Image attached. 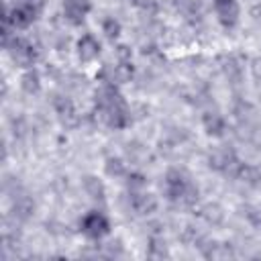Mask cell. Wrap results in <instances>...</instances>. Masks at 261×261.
<instances>
[{
    "mask_svg": "<svg viewBox=\"0 0 261 261\" xmlns=\"http://www.w3.org/2000/svg\"><path fill=\"white\" fill-rule=\"evenodd\" d=\"M251 73H253V77L255 80H259L261 82V57H255V59H251Z\"/></svg>",
    "mask_w": 261,
    "mask_h": 261,
    "instance_id": "31",
    "label": "cell"
},
{
    "mask_svg": "<svg viewBox=\"0 0 261 261\" xmlns=\"http://www.w3.org/2000/svg\"><path fill=\"white\" fill-rule=\"evenodd\" d=\"M124 2L137 6L139 10H143V12H147V14H153V12L159 8V2H157V0H124Z\"/></svg>",
    "mask_w": 261,
    "mask_h": 261,
    "instance_id": "29",
    "label": "cell"
},
{
    "mask_svg": "<svg viewBox=\"0 0 261 261\" xmlns=\"http://www.w3.org/2000/svg\"><path fill=\"white\" fill-rule=\"evenodd\" d=\"M122 255H124V247L118 239L102 245V257H122Z\"/></svg>",
    "mask_w": 261,
    "mask_h": 261,
    "instance_id": "28",
    "label": "cell"
},
{
    "mask_svg": "<svg viewBox=\"0 0 261 261\" xmlns=\"http://www.w3.org/2000/svg\"><path fill=\"white\" fill-rule=\"evenodd\" d=\"M128 204L130 208L135 210V214L139 216H149L157 210V198L155 194L151 192H145V190H135V192H128Z\"/></svg>",
    "mask_w": 261,
    "mask_h": 261,
    "instance_id": "13",
    "label": "cell"
},
{
    "mask_svg": "<svg viewBox=\"0 0 261 261\" xmlns=\"http://www.w3.org/2000/svg\"><path fill=\"white\" fill-rule=\"evenodd\" d=\"M63 20L71 27H80L92 10V0H63Z\"/></svg>",
    "mask_w": 261,
    "mask_h": 261,
    "instance_id": "10",
    "label": "cell"
},
{
    "mask_svg": "<svg viewBox=\"0 0 261 261\" xmlns=\"http://www.w3.org/2000/svg\"><path fill=\"white\" fill-rule=\"evenodd\" d=\"M218 67H220V73H222L230 84L241 82L243 71H245L243 59H241V55H237V53H226V55H222V57L218 59Z\"/></svg>",
    "mask_w": 261,
    "mask_h": 261,
    "instance_id": "14",
    "label": "cell"
},
{
    "mask_svg": "<svg viewBox=\"0 0 261 261\" xmlns=\"http://www.w3.org/2000/svg\"><path fill=\"white\" fill-rule=\"evenodd\" d=\"M251 16H253V20H255V22L261 27V2L253 6V10H251Z\"/></svg>",
    "mask_w": 261,
    "mask_h": 261,
    "instance_id": "32",
    "label": "cell"
},
{
    "mask_svg": "<svg viewBox=\"0 0 261 261\" xmlns=\"http://www.w3.org/2000/svg\"><path fill=\"white\" fill-rule=\"evenodd\" d=\"M188 139H190V135H188V130H186L184 126L169 124V126H165V130H163V141H161V143H163L165 147H169V149H175V147L184 145Z\"/></svg>",
    "mask_w": 261,
    "mask_h": 261,
    "instance_id": "17",
    "label": "cell"
},
{
    "mask_svg": "<svg viewBox=\"0 0 261 261\" xmlns=\"http://www.w3.org/2000/svg\"><path fill=\"white\" fill-rule=\"evenodd\" d=\"M94 114L96 118L114 130H122L133 124V108L126 104L124 96L120 94L118 86L102 84L94 90Z\"/></svg>",
    "mask_w": 261,
    "mask_h": 261,
    "instance_id": "1",
    "label": "cell"
},
{
    "mask_svg": "<svg viewBox=\"0 0 261 261\" xmlns=\"http://www.w3.org/2000/svg\"><path fill=\"white\" fill-rule=\"evenodd\" d=\"M43 8L45 0H16L12 8L4 10V24H10L14 31L29 29L43 12Z\"/></svg>",
    "mask_w": 261,
    "mask_h": 261,
    "instance_id": "3",
    "label": "cell"
},
{
    "mask_svg": "<svg viewBox=\"0 0 261 261\" xmlns=\"http://www.w3.org/2000/svg\"><path fill=\"white\" fill-rule=\"evenodd\" d=\"M212 6H214V14L218 18V22L230 31L239 24L241 20V8H239V2L237 0H212Z\"/></svg>",
    "mask_w": 261,
    "mask_h": 261,
    "instance_id": "9",
    "label": "cell"
},
{
    "mask_svg": "<svg viewBox=\"0 0 261 261\" xmlns=\"http://www.w3.org/2000/svg\"><path fill=\"white\" fill-rule=\"evenodd\" d=\"M82 186H84V192L86 196L92 200V202H104L106 200V188L102 184V179L98 175H86L82 179Z\"/></svg>",
    "mask_w": 261,
    "mask_h": 261,
    "instance_id": "16",
    "label": "cell"
},
{
    "mask_svg": "<svg viewBox=\"0 0 261 261\" xmlns=\"http://www.w3.org/2000/svg\"><path fill=\"white\" fill-rule=\"evenodd\" d=\"M208 98H210L208 88H206V86H200V84L192 86V88L186 92V100L192 102V104H196V106H204V104H208Z\"/></svg>",
    "mask_w": 261,
    "mask_h": 261,
    "instance_id": "23",
    "label": "cell"
},
{
    "mask_svg": "<svg viewBox=\"0 0 261 261\" xmlns=\"http://www.w3.org/2000/svg\"><path fill=\"white\" fill-rule=\"evenodd\" d=\"M243 165L245 163L239 159V155H237V151L232 147L222 145V147H216V149H212L208 153V167L218 171V173H222V175H226V177L239 179Z\"/></svg>",
    "mask_w": 261,
    "mask_h": 261,
    "instance_id": "4",
    "label": "cell"
},
{
    "mask_svg": "<svg viewBox=\"0 0 261 261\" xmlns=\"http://www.w3.org/2000/svg\"><path fill=\"white\" fill-rule=\"evenodd\" d=\"M100 29H102L104 37H106L108 41H112V43H114V41L120 37L122 24H120V20H118L116 16H112V14H106V16L102 18V22H100Z\"/></svg>",
    "mask_w": 261,
    "mask_h": 261,
    "instance_id": "21",
    "label": "cell"
},
{
    "mask_svg": "<svg viewBox=\"0 0 261 261\" xmlns=\"http://www.w3.org/2000/svg\"><path fill=\"white\" fill-rule=\"evenodd\" d=\"M133 75H135L133 61H118V59H114V63H104L96 77H98V82H102V84L120 86V84L130 82Z\"/></svg>",
    "mask_w": 261,
    "mask_h": 261,
    "instance_id": "8",
    "label": "cell"
},
{
    "mask_svg": "<svg viewBox=\"0 0 261 261\" xmlns=\"http://www.w3.org/2000/svg\"><path fill=\"white\" fill-rule=\"evenodd\" d=\"M243 210H245L243 216L247 218V222H249L255 230H261V202H257V204H247Z\"/></svg>",
    "mask_w": 261,
    "mask_h": 261,
    "instance_id": "25",
    "label": "cell"
},
{
    "mask_svg": "<svg viewBox=\"0 0 261 261\" xmlns=\"http://www.w3.org/2000/svg\"><path fill=\"white\" fill-rule=\"evenodd\" d=\"M239 179H243L245 184H249V186H253V188H261V169L255 167V165H247V163H245L243 169H241Z\"/></svg>",
    "mask_w": 261,
    "mask_h": 261,
    "instance_id": "24",
    "label": "cell"
},
{
    "mask_svg": "<svg viewBox=\"0 0 261 261\" xmlns=\"http://www.w3.org/2000/svg\"><path fill=\"white\" fill-rule=\"evenodd\" d=\"M200 216H202V220H204L206 224H210V226H220V224L224 222V210H222V206L216 204V202L204 204V206L200 208Z\"/></svg>",
    "mask_w": 261,
    "mask_h": 261,
    "instance_id": "18",
    "label": "cell"
},
{
    "mask_svg": "<svg viewBox=\"0 0 261 261\" xmlns=\"http://www.w3.org/2000/svg\"><path fill=\"white\" fill-rule=\"evenodd\" d=\"M80 230L90 241H100L110 232V220L100 210H90L80 218Z\"/></svg>",
    "mask_w": 261,
    "mask_h": 261,
    "instance_id": "7",
    "label": "cell"
},
{
    "mask_svg": "<svg viewBox=\"0 0 261 261\" xmlns=\"http://www.w3.org/2000/svg\"><path fill=\"white\" fill-rule=\"evenodd\" d=\"M104 173L108 177L118 179V177H124L128 173V167H126L124 159H120V157H106V161H104Z\"/></svg>",
    "mask_w": 261,
    "mask_h": 261,
    "instance_id": "22",
    "label": "cell"
},
{
    "mask_svg": "<svg viewBox=\"0 0 261 261\" xmlns=\"http://www.w3.org/2000/svg\"><path fill=\"white\" fill-rule=\"evenodd\" d=\"M4 49L8 53V57L12 59V63H16L18 67H33L37 57H39V51L37 47L24 39V37H18V35H10V37H4Z\"/></svg>",
    "mask_w": 261,
    "mask_h": 261,
    "instance_id": "5",
    "label": "cell"
},
{
    "mask_svg": "<svg viewBox=\"0 0 261 261\" xmlns=\"http://www.w3.org/2000/svg\"><path fill=\"white\" fill-rule=\"evenodd\" d=\"M100 53H102V45H100V41L92 33H84L77 39V43H75V55H77V59L82 63L96 61L100 57Z\"/></svg>",
    "mask_w": 261,
    "mask_h": 261,
    "instance_id": "11",
    "label": "cell"
},
{
    "mask_svg": "<svg viewBox=\"0 0 261 261\" xmlns=\"http://www.w3.org/2000/svg\"><path fill=\"white\" fill-rule=\"evenodd\" d=\"M20 88H22V92L29 94V96L39 94V92H41V73H39L37 69H33V67L24 69V73L20 75Z\"/></svg>",
    "mask_w": 261,
    "mask_h": 261,
    "instance_id": "19",
    "label": "cell"
},
{
    "mask_svg": "<svg viewBox=\"0 0 261 261\" xmlns=\"http://www.w3.org/2000/svg\"><path fill=\"white\" fill-rule=\"evenodd\" d=\"M114 59H118V61H130L133 59V51L126 45H118L114 49Z\"/></svg>",
    "mask_w": 261,
    "mask_h": 261,
    "instance_id": "30",
    "label": "cell"
},
{
    "mask_svg": "<svg viewBox=\"0 0 261 261\" xmlns=\"http://www.w3.org/2000/svg\"><path fill=\"white\" fill-rule=\"evenodd\" d=\"M163 196L177 206L192 208L200 202V190L192 181V177L179 169V167H169L163 177Z\"/></svg>",
    "mask_w": 261,
    "mask_h": 261,
    "instance_id": "2",
    "label": "cell"
},
{
    "mask_svg": "<svg viewBox=\"0 0 261 261\" xmlns=\"http://www.w3.org/2000/svg\"><path fill=\"white\" fill-rule=\"evenodd\" d=\"M51 106H53V112H55V116H57V120L61 122L63 128H75V126L82 124V116H80L73 100L65 92L53 94Z\"/></svg>",
    "mask_w": 261,
    "mask_h": 261,
    "instance_id": "6",
    "label": "cell"
},
{
    "mask_svg": "<svg viewBox=\"0 0 261 261\" xmlns=\"http://www.w3.org/2000/svg\"><path fill=\"white\" fill-rule=\"evenodd\" d=\"M200 122H202V128H204V133L208 137H216L218 139V137H222L226 133V118L218 110H206L202 114Z\"/></svg>",
    "mask_w": 261,
    "mask_h": 261,
    "instance_id": "15",
    "label": "cell"
},
{
    "mask_svg": "<svg viewBox=\"0 0 261 261\" xmlns=\"http://www.w3.org/2000/svg\"><path fill=\"white\" fill-rule=\"evenodd\" d=\"M33 214H35V202H33V198H31L22 188H18V190L14 192V196H12L10 216H12L14 220H18V222H24V220H29Z\"/></svg>",
    "mask_w": 261,
    "mask_h": 261,
    "instance_id": "12",
    "label": "cell"
},
{
    "mask_svg": "<svg viewBox=\"0 0 261 261\" xmlns=\"http://www.w3.org/2000/svg\"><path fill=\"white\" fill-rule=\"evenodd\" d=\"M147 255L153 257V259H163V257H169V249H167V243L161 234H151L149 237V245H147Z\"/></svg>",
    "mask_w": 261,
    "mask_h": 261,
    "instance_id": "20",
    "label": "cell"
},
{
    "mask_svg": "<svg viewBox=\"0 0 261 261\" xmlns=\"http://www.w3.org/2000/svg\"><path fill=\"white\" fill-rule=\"evenodd\" d=\"M124 184H126L128 192L145 190V186H147V177H145L143 173H139V171H128V173L124 175Z\"/></svg>",
    "mask_w": 261,
    "mask_h": 261,
    "instance_id": "27",
    "label": "cell"
},
{
    "mask_svg": "<svg viewBox=\"0 0 261 261\" xmlns=\"http://www.w3.org/2000/svg\"><path fill=\"white\" fill-rule=\"evenodd\" d=\"M126 157L133 161V163H141L145 157H147V147L141 145L139 141H133L126 145Z\"/></svg>",
    "mask_w": 261,
    "mask_h": 261,
    "instance_id": "26",
    "label": "cell"
}]
</instances>
